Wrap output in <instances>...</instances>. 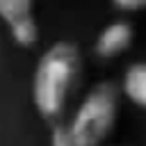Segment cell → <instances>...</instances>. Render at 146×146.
<instances>
[{
  "label": "cell",
  "mask_w": 146,
  "mask_h": 146,
  "mask_svg": "<svg viewBox=\"0 0 146 146\" xmlns=\"http://www.w3.org/2000/svg\"><path fill=\"white\" fill-rule=\"evenodd\" d=\"M82 73V55L73 41L48 46L32 73V105L48 121L59 123Z\"/></svg>",
  "instance_id": "6da1fadb"
},
{
  "label": "cell",
  "mask_w": 146,
  "mask_h": 146,
  "mask_svg": "<svg viewBox=\"0 0 146 146\" xmlns=\"http://www.w3.org/2000/svg\"><path fill=\"white\" fill-rule=\"evenodd\" d=\"M119 87L110 80L96 82L78 103L66 123L78 146H103L119 121Z\"/></svg>",
  "instance_id": "7a4b0ae2"
},
{
  "label": "cell",
  "mask_w": 146,
  "mask_h": 146,
  "mask_svg": "<svg viewBox=\"0 0 146 146\" xmlns=\"http://www.w3.org/2000/svg\"><path fill=\"white\" fill-rule=\"evenodd\" d=\"M36 0H0V21L11 41L21 48H32L39 39V23L34 11Z\"/></svg>",
  "instance_id": "3957f363"
},
{
  "label": "cell",
  "mask_w": 146,
  "mask_h": 146,
  "mask_svg": "<svg viewBox=\"0 0 146 146\" xmlns=\"http://www.w3.org/2000/svg\"><path fill=\"white\" fill-rule=\"evenodd\" d=\"M132 41H135V27L128 21H112L98 32L94 41V55L98 59H116L125 50H130Z\"/></svg>",
  "instance_id": "277c9868"
},
{
  "label": "cell",
  "mask_w": 146,
  "mask_h": 146,
  "mask_svg": "<svg viewBox=\"0 0 146 146\" xmlns=\"http://www.w3.org/2000/svg\"><path fill=\"white\" fill-rule=\"evenodd\" d=\"M119 94H123L135 107L146 110V62H132L123 71Z\"/></svg>",
  "instance_id": "5b68a950"
},
{
  "label": "cell",
  "mask_w": 146,
  "mask_h": 146,
  "mask_svg": "<svg viewBox=\"0 0 146 146\" xmlns=\"http://www.w3.org/2000/svg\"><path fill=\"white\" fill-rule=\"evenodd\" d=\"M50 146H78L75 139L71 137L66 123H52V130H50Z\"/></svg>",
  "instance_id": "8992f818"
},
{
  "label": "cell",
  "mask_w": 146,
  "mask_h": 146,
  "mask_svg": "<svg viewBox=\"0 0 146 146\" xmlns=\"http://www.w3.org/2000/svg\"><path fill=\"white\" fill-rule=\"evenodd\" d=\"M110 2L121 14H139V11H146V0H110Z\"/></svg>",
  "instance_id": "52a82bcc"
}]
</instances>
